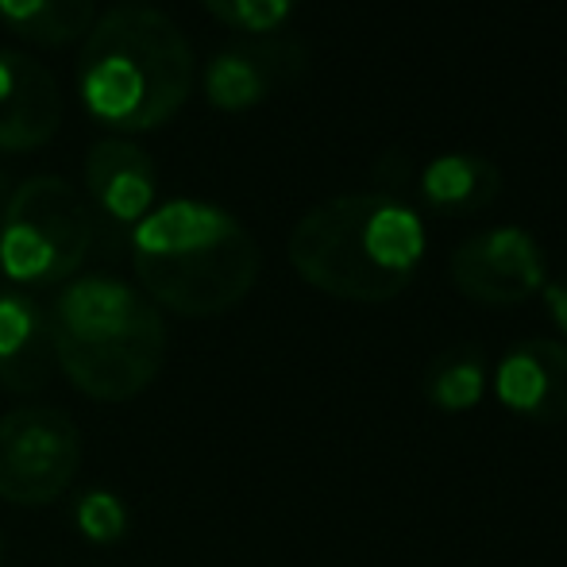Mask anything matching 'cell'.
Masks as SVG:
<instances>
[{
    "label": "cell",
    "mask_w": 567,
    "mask_h": 567,
    "mask_svg": "<svg viewBox=\"0 0 567 567\" xmlns=\"http://www.w3.org/2000/svg\"><path fill=\"white\" fill-rule=\"evenodd\" d=\"M0 560H4V540H0Z\"/></svg>",
    "instance_id": "ffe728a7"
},
{
    "label": "cell",
    "mask_w": 567,
    "mask_h": 567,
    "mask_svg": "<svg viewBox=\"0 0 567 567\" xmlns=\"http://www.w3.org/2000/svg\"><path fill=\"white\" fill-rule=\"evenodd\" d=\"M494 398L502 410L533 425L567 421V343L564 340H522L498 359L491 374Z\"/></svg>",
    "instance_id": "ba28073f"
},
{
    "label": "cell",
    "mask_w": 567,
    "mask_h": 567,
    "mask_svg": "<svg viewBox=\"0 0 567 567\" xmlns=\"http://www.w3.org/2000/svg\"><path fill=\"white\" fill-rule=\"evenodd\" d=\"M486 386H491V363L475 343L436 351L421 374V394L441 413H471L486 398Z\"/></svg>",
    "instance_id": "9a60e30c"
},
{
    "label": "cell",
    "mask_w": 567,
    "mask_h": 567,
    "mask_svg": "<svg viewBox=\"0 0 567 567\" xmlns=\"http://www.w3.org/2000/svg\"><path fill=\"white\" fill-rule=\"evenodd\" d=\"M449 278L467 301L506 309L545 290L548 259L529 228L498 225L475 231L455 247L449 259Z\"/></svg>",
    "instance_id": "52a82bcc"
},
{
    "label": "cell",
    "mask_w": 567,
    "mask_h": 567,
    "mask_svg": "<svg viewBox=\"0 0 567 567\" xmlns=\"http://www.w3.org/2000/svg\"><path fill=\"white\" fill-rule=\"evenodd\" d=\"M301 66L293 43H244L225 47L205 62L202 90L217 113H247L275 93L278 82H290Z\"/></svg>",
    "instance_id": "8fae6325"
},
{
    "label": "cell",
    "mask_w": 567,
    "mask_h": 567,
    "mask_svg": "<svg viewBox=\"0 0 567 567\" xmlns=\"http://www.w3.org/2000/svg\"><path fill=\"white\" fill-rule=\"evenodd\" d=\"M421 202L436 217H478L502 194V171L486 155L444 151L421 166Z\"/></svg>",
    "instance_id": "4fadbf2b"
},
{
    "label": "cell",
    "mask_w": 567,
    "mask_h": 567,
    "mask_svg": "<svg viewBox=\"0 0 567 567\" xmlns=\"http://www.w3.org/2000/svg\"><path fill=\"white\" fill-rule=\"evenodd\" d=\"M540 298H545V309H548V317H553V324L567 337V275L548 278L545 290H540Z\"/></svg>",
    "instance_id": "d6986e66"
},
{
    "label": "cell",
    "mask_w": 567,
    "mask_h": 567,
    "mask_svg": "<svg viewBox=\"0 0 567 567\" xmlns=\"http://www.w3.org/2000/svg\"><path fill=\"white\" fill-rule=\"evenodd\" d=\"M97 236L93 209L66 178L39 174L16 186L0 209V275L16 290L78 278Z\"/></svg>",
    "instance_id": "5b68a950"
},
{
    "label": "cell",
    "mask_w": 567,
    "mask_h": 567,
    "mask_svg": "<svg viewBox=\"0 0 567 567\" xmlns=\"http://www.w3.org/2000/svg\"><path fill=\"white\" fill-rule=\"evenodd\" d=\"M132 267L158 309L205 321L236 309L255 290L262 255L228 209L174 197L132 228Z\"/></svg>",
    "instance_id": "3957f363"
},
{
    "label": "cell",
    "mask_w": 567,
    "mask_h": 567,
    "mask_svg": "<svg viewBox=\"0 0 567 567\" xmlns=\"http://www.w3.org/2000/svg\"><path fill=\"white\" fill-rule=\"evenodd\" d=\"M0 23L23 43L70 47L97 23V0H0Z\"/></svg>",
    "instance_id": "5bb4252c"
},
{
    "label": "cell",
    "mask_w": 567,
    "mask_h": 567,
    "mask_svg": "<svg viewBox=\"0 0 567 567\" xmlns=\"http://www.w3.org/2000/svg\"><path fill=\"white\" fill-rule=\"evenodd\" d=\"M54 340L51 313L28 290H0V386L12 394H35L51 382Z\"/></svg>",
    "instance_id": "7c38bea8"
},
{
    "label": "cell",
    "mask_w": 567,
    "mask_h": 567,
    "mask_svg": "<svg viewBox=\"0 0 567 567\" xmlns=\"http://www.w3.org/2000/svg\"><path fill=\"white\" fill-rule=\"evenodd\" d=\"M90 209L120 228H135L158 205V166L140 143L124 135L97 140L85 155Z\"/></svg>",
    "instance_id": "30bf717a"
},
{
    "label": "cell",
    "mask_w": 567,
    "mask_h": 567,
    "mask_svg": "<svg viewBox=\"0 0 567 567\" xmlns=\"http://www.w3.org/2000/svg\"><path fill=\"white\" fill-rule=\"evenodd\" d=\"M54 367L93 402H127L166 363L163 309L113 275L70 278L51 301Z\"/></svg>",
    "instance_id": "277c9868"
},
{
    "label": "cell",
    "mask_w": 567,
    "mask_h": 567,
    "mask_svg": "<svg viewBox=\"0 0 567 567\" xmlns=\"http://www.w3.org/2000/svg\"><path fill=\"white\" fill-rule=\"evenodd\" d=\"M213 20L247 35H270L293 16L298 0H202Z\"/></svg>",
    "instance_id": "e0dca14e"
},
{
    "label": "cell",
    "mask_w": 567,
    "mask_h": 567,
    "mask_svg": "<svg viewBox=\"0 0 567 567\" xmlns=\"http://www.w3.org/2000/svg\"><path fill=\"white\" fill-rule=\"evenodd\" d=\"M417 209L386 194H340L313 205L286 239L301 282L340 301L382 306L410 290L425 262Z\"/></svg>",
    "instance_id": "7a4b0ae2"
},
{
    "label": "cell",
    "mask_w": 567,
    "mask_h": 567,
    "mask_svg": "<svg viewBox=\"0 0 567 567\" xmlns=\"http://www.w3.org/2000/svg\"><path fill=\"white\" fill-rule=\"evenodd\" d=\"M194 47L158 8H113L82 39L78 101L124 140L171 124L194 97Z\"/></svg>",
    "instance_id": "6da1fadb"
},
{
    "label": "cell",
    "mask_w": 567,
    "mask_h": 567,
    "mask_svg": "<svg viewBox=\"0 0 567 567\" xmlns=\"http://www.w3.org/2000/svg\"><path fill=\"white\" fill-rule=\"evenodd\" d=\"M74 529L82 533L90 545L109 548L120 545L132 529V514H127L124 498L116 491H85L82 498L74 502Z\"/></svg>",
    "instance_id": "2e32d148"
},
{
    "label": "cell",
    "mask_w": 567,
    "mask_h": 567,
    "mask_svg": "<svg viewBox=\"0 0 567 567\" xmlns=\"http://www.w3.org/2000/svg\"><path fill=\"white\" fill-rule=\"evenodd\" d=\"M371 178H374V194H386V197H398L405 189V182L413 178V163H410V155L405 151H398V147H390V151H382L379 158H374V166H371Z\"/></svg>",
    "instance_id": "ac0fdd59"
},
{
    "label": "cell",
    "mask_w": 567,
    "mask_h": 567,
    "mask_svg": "<svg viewBox=\"0 0 567 567\" xmlns=\"http://www.w3.org/2000/svg\"><path fill=\"white\" fill-rule=\"evenodd\" d=\"M0 197H4V186H0ZM0 209H4V205H0Z\"/></svg>",
    "instance_id": "44dd1931"
},
{
    "label": "cell",
    "mask_w": 567,
    "mask_h": 567,
    "mask_svg": "<svg viewBox=\"0 0 567 567\" xmlns=\"http://www.w3.org/2000/svg\"><path fill=\"white\" fill-rule=\"evenodd\" d=\"M82 467V433L54 405H28L0 417V498L12 506H51Z\"/></svg>",
    "instance_id": "8992f818"
},
{
    "label": "cell",
    "mask_w": 567,
    "mask_h": 567,
    "mask_svg": "<svg viewBox=\"0 0 567 567\" xmlns=\"http://www.w3.org/2000/svg\"><path fill=\"white\" fill-rule=\"evenodd\" d=\"M62 127V90L31 54L0 51V151H39Z\"/></svg>",
    "instance_id": "9c48e42d"
}]
</instances>
